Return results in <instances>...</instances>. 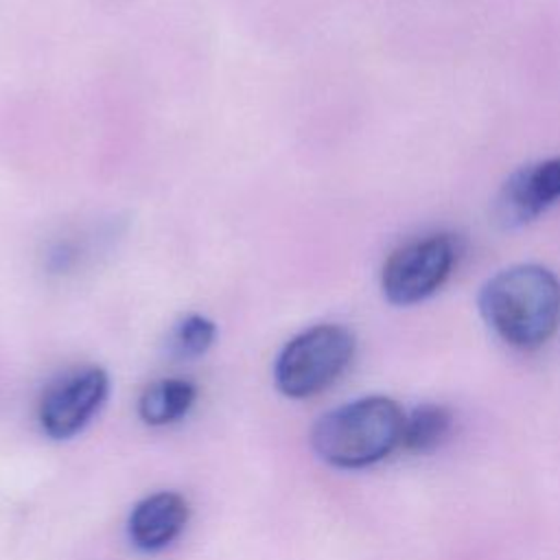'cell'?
Returning a JSON list of instances; mask_svg holds the SVG:
<instances>
[{"mask_svg": "<svg viewBox=\"0 0 560 560\" xmlns=\"http://www.w3.org/2000/svg\"><path fill=\"white\" fill-rule=\"evenodd\" d=\"M217 339V326L212 319L190 313L177 322L171 332V350L182 359H195L208 352Z\"/></svg>", "mask_w": 560, "mask_h": 560, "instance_id": "cell-10", "label": "cell"}, {"mask_svg": "<svg viewBox=\"0 0 560 560\" xmlns=\"http://www.w3.org/2000/svg\"><path fill=\"white\" fill-rule=\"evenodd\" d=\"M455 262L457 243L451 234H429L407 241L383 262L381 291L389 304H420L440 291Z\"/></svg>", "mask_w": 560, "mask_h": 560, "instance_id": "cell-4", "label": "cell"}, {"mask_svg": "<svg viewBox=\"0 0 560 560\" xmlns=\"http://www.w3.org/2000/svg\"><path fill=\"white\" fill-rule=\"evenodd\" d=\"M453 429V413L438 402H424L405 413L400 446L411 453L435 451Z\"/></svg>", "mask_w": 560, "mask_h": 560, "instance_id": "cell-9", "label": "cell"}, {"mask_svg": "<svg viewBox=\"0 0 560 560\" xmlns=\"http://www.w3.org/2000/svg\"><path fill=\"white\" fill-rule=\"evenodd\" d=\"M188 512V501L179 492L160 490L140 499L127 521L131 545L147 553L168 547L186 527Z\"/></svg>", "mask_w": 560, "mask_h": 560, "instance_id": "cell-7", "label": "cell"}, {"mask_svg": "<svg viewBox=\"0 0 560 560\" xmlns=\"http://www.w3.org/2000/svg\"><path fill=\"white\" fill-rule=\"evenodd\" d=\"M560 201V155L516 168L501 186L494 217L503 228H521Z\"/></svg>", "mask_w": 560, "mask_h": 560, "instance_id": "cell-6", "label": "cell"}, {"mask_svg": "<svg viewBox=\"0 0 560 560\" xmlns=\"http://www.w3.org/2000/svg\"><path fill=\"white\" fill-rule=\"evenodd\" d=\"M405 413L387 396H363L339 405L311 429L315 455L343 470L365 468L400 446Z\"/></svg>", "mask_w": 560, "mask_h": 560, "instance_id": "cell-2", "label": "cell"}, {"mask_svg": "<svg viewBox=\"0 0 560 560\" xmlns=\"http://www.w3.org/2000/svg\"><path fill=\"white\" fill-rule=\"evenodd\" d=\"M197 398V387L186 378L151 383L138 398V416L149 427L173 424L184 418Z\"/></svg>", "mask_w": 560, "mask_h": 560, "instance_id": "cell-8", "label": "cell"}, {"mask_svg": "<svg viewBox=\"0 0 560 560\" xmlns=\"http://www.w3.org/2000/svg\"><path fill=\"white\" fill-rule=\"evenodd\" d=\"M477 304L499 339L518 350H534L558 330L560 280L536 262L510 265L483 282Z\"/></svg>", "mask_w": 560, "mask_h": 560, "instance_id": "cell-1", "label": "cell"}, {"mask_svg": "<svg viewBox=\"0 0 560 560\" xmlns=\"http://www.w3.org/2000/svg\"><path fill=\"white\" fill-rule=\"evenodd\" d=\"M357 339L341 324H315L291 337L276 357L273 381L289 398H311L350 365Z\"/></svg>", "mask_w": 560, "mask_h": 560, "instance_id": "cell-3", "label": "cell"}, {"mask_svg": "<svg viewBox=\"0 0 560 560\" xmlns=\"http://www.w3.org/2000/svg\"><path fill=\"white\" fill-rule=\"evenodd\" d=\"M107 394L109 376L103 368L88 365L59 376L39 400L42 431L52 440L74 438L105 405Z\"/></svg>", "mask_w": 560, "mask_h": 560, "instance_id": "cell-5", "label": "cell"}]
</instances>
